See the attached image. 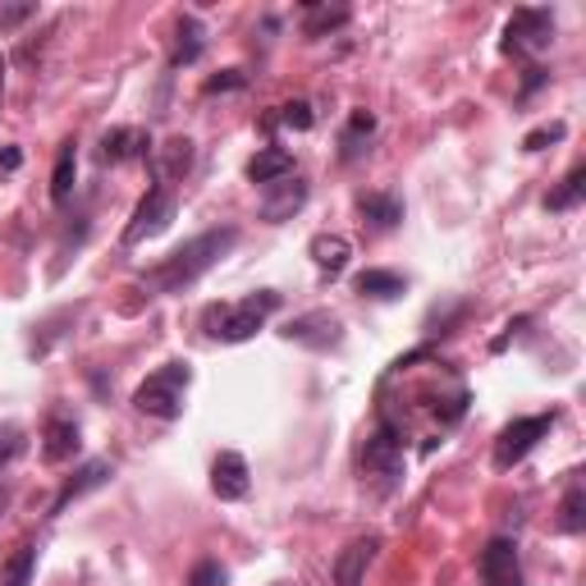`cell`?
I'll use <instances>...</instances> for the list:
<instances>
[{"label":"cell","mask_w":586,"mask_h":586,"mask_svg":"<svg viewBox=\"0 0 586 586\" xmlns=\"http://www.w3.org/2000/svg\"><path fill=\"white\" fill-rule=\"evenodd\" d=\"M238 243V230L234 225H221V230H206V234H198V238H189L183 248H174L161 266H151L147 275H142V285L151 289V294H179V289H189V285H198L202 275L221 262V257H230V248Z\"/></svg>","instance_id":"1"},{"label":"cell","mask_w":586,"mask_h":586,"mask_svg":"<svg viewBox=\"0 0 586 586\" xmlns=\"http://www.w3.org/2000/svg\"><path fill=\"white\" fill-rule=\"evenodd\" d=\"M275 312H280V294L257 289V294L238 298V302H211L202 326H206L211 339H221V344H243V339H253Z\"/></svg>","instance_id":"2"},{"label":"cell","mask_w":586,"mask_h":586,"mask_svg":"<svg viewBox=\"0 0 586 586\" xmlns=\"http://www.w3.org/2000/svg\"><path fill=\"white\" fill-rule=\"evenodd\" d=\"M189 385H193V372L189 362H166L157 366L134 394V408L147 413V417H161V422H174L183 413V398H189Z\"/></svg>","instance_id":"3"},{"label":"cell","mask_w":586,"mask_h":586,"mask_svg":"<svg viewBox=\"0 0 586 586\" xmlns=\"http://www.w3.org/2000/svg\"><path fill=\"white\" fill-rule=\"evenodd\" d=\"M550 426H554V413H536V417H518V422H509V426L500 430V440H496V468L509 472L513 462H522V458H528V454L536 449V440L550 436Z\"/></svg>","instance_id":"4"},{"label":"cell","mask_w":586,"mask_h":586,"mask_svg":"<svg viewBox=\"0 0 586 586\" xmlns=\"http://www.w3.org/2000/svg\"><path fill=\"white\" fill-rule=\"evenodd\" d=\"M170 221H174V189H170V183H151L147 198L134 211V221L125 225V243H129V248H138V243L157 238Z\"/></svg>","instance_id":"5"},{"label":"cell","mask_w":586,"mask_h":586,"mask_svg":"<svg viewBox=\"0 0 586 586\" xmlns=\"http://www.w3.org/2000/svg\"><path fill=\"white\" fill-rule=\"evenodd\" d=\"M554 42V14L550 10H513L504 23V55H536Z\"/></svg>","instance_id":"6"},{"label":"cell","mask_w":586,"mask_h":586,"mask_svg":"<svg viewBox=\"0 0 586 586\" xmlns=\"http://www.w3.org/2000/svg\"><path fill=\"white\" fill-rule=\"evenodd\" d=\"M362 472L366 477H381L390 486L404 477V440H398L390 426H381L376 436L366 440V449H362Z\"/></svg>","instance_id":"7"},{"label":"cell","mask_w":586,"mask_h":586,"mask_svg":"<svg viewBox=\"0 0 586 586\" xmlns=\"http://www.w3.org/2000/svg\"><path fill=\"white\" fill-rule=\"evenodd\" d=\"M211 490L221 500H248V490H253V472H248V458L225 449V454H215L211 462Z\"/></svg>","instance_id":"8"},{"label":"cell","mask_w":586,"mask_h":586,"mask_svg":"<svg viewBox=\"0 0 586 586\" xmlns=\"http://www.w3.org/2000/svg\"><path fill=\"white\" fill-rule=\"evenodd\" d=\"M302 202H307V183L298 174H289L280 183H270V193L262 198V221L266 225H285L302 211Z\"/></svg>","instance_id":"9"},{"label":"cell","mask_w":586,"mask_h":586,"mask_svg":"<svg viewBox=\"0 0 586 586\" xmlns=\"http://www.w3.org/2000/svg\"><path fill=\"white\" fill-rule=\"evenodd\" d=\"M376 550H381V536L349 541L344 550H339V560H334V586H362L366 568H372V560H376Z\"/></svg>","instance_id":"10"},{"label":"cell","mask_w":586,"mask_h":586,"mask_svg":"<svg viewBox=\"0 0 586 586\" xmlns=\"http://www.w3.org/2000/svg\"><path fill=\"white\" fill-rule=\"evenodd\" d=\"M481 577L486 586H522V564H518V545L513 541H490L481 550Z\"/></svg>","instance_id":"11"},{"label":"cell","mask_w":586,"mask_h":586,"mask_svg":"<svg viewBox=\"0 0 586 586\" xmlns=\"http://www.w3.org/2000/svg\"><path fill=\"white\" fill-rule=\"evenodd\" d=\"M115 477V468H110V462L106 458H92V462H83V468L65 481V486H60V496H55V504H51V518L55 513H65L74 500H83L87 496V490H97V486H106Z\"/></svg>","instance_id":"12"},{"label":"cell","mask_w":586,"mask_h":586,"mask_svg":"<svg viewBox=\"0 0 586 586\" xmlns=\"http://www.w3.org/2000/svg\"><path fill=\"white\" fill-rule=\"evenodd\" d=\"M285 339H294V344H307V349H334L339 339H344V330H339V321L330 312H307V317L289 321Z\"/></svg>","instance_id":"13"},{"label":"cell","mask_w":586,"mask_h":586,"mask_svg":"<svg viewBox=\"0 0 586 586\" xmlns=\"http://www.w3.org/2000/svg\"><path fill=\"white\" fill-rule=\"evenodd\" d=\"M307 253H312V262H317V270L326 275V280H339V275L349 270L353 243L344 234H317L312 243H307Z\"/></svg>","instance_id":"14"},{"label":"cell","mask_w":586,"mask_h":586,"mask_svg":"<svg viewBox=\"0 0 586 586\" xmlns=\"http://www.w3.org/2000/svg\"><path fill=\"white\" fill-rule=\"evenodd\" d=\"M78 422H70V417H51L46 422V430H42V458L46 462H65V458H74L78 454Z\"/></svg>","instance_id":"15"},{"label":"cell","mask_w":586,"mask_h":586,"mask_svg":"<svg viewBox=\"0 0 586 586\" xmlns=\"http://www.w3.org/2000/svg\"><path fill=\"white\" fill-rule=\"evenodd\" d=\"M294 174V151H285V147H266V151H257V157L248 161V179L253 183H280V179H289Z\"/></svg>","instance_id":"16"},{"label":"cell","mask_w":586,"mask_h":586,"mask_svg":"<svg viewBox=\"0 0 586 586\" xmlns=\"http://www.w3.org/2000/svg\"><path fill=\"white\" fill-rule=\"evenodd\" d=\"M134 157H147V134H138V129H110L102 138V161L119 166V161H134Z\"/></svg>","instance_id":"17"},{"label":"cell","mask_w":586,"mask_h":586,"mask_svg":"<svg viewBox=\"0 0 586 586\" xmlns=\"http://www.w3.org/2000/svg\"><path fill=\"white\" fill-rule=\"evenodd\" d=\"M358 211H362L376 230H394L398 221H404V202H398L394 193H362V198H358Z\"/></svg>","instance_id":"18"},{"label":"cell","mask_w":586,"mask_h":586,"mask_svg":"<svg viewBox=\"0 0 586 586\" xmlns=\"http://www.w3.org/2000/svg\"><path fill=\"white\" fill-rule=\"evenodd\" d=\"M202 55V23L193 14L179 19V38H174V51H170V70H183L193 65V60Z\"/></svg>","instance_id":"19"},{"label":"cell","mask_w":586,"mask_h":586,"mask_svg":"<svg viewBox=\"0 0 586 586\" xmlns=\"http://www.w3.org/2000/svg\"><path fill=\"white\" fill-rule=\"evenodd\" d=\"M74 174H78V147L74 138L60 147V157H55V174H51V202H70L74 193Z\"/></svg>","instance_id":"20"},{"label":"cell","mask_w":586,"mask_h":586,"mask_svg":"<svg viewBox=\"0 0 586 586\" xmlns=\"http://www.w3.org/2000/svg\"><path fill=\"white\" fill-rule=\"evenodd\" d=\"M344 23H349V6H307L302 10V33L307 38H326Z\"/></svg>","instance_id":"21"},{"label":"cell","mask_w":586,"mask_h":586,"mask_svg":"<svg viewBox=\"0 0 586 586\" xmlns=\"http://www.w3.org/2000/svg\"><path fill=\"white\" fill-rule=\"evenodd\" d=\"M33 568H38V545H14V554L0 568V586H33Z\"/></svg>","instance_id":"22"},{"label":"cell","mask_w":586,"mask_h":586,"mask_svg":"<svg viewBox=\"0 0 586 586\" xmlns=\"http://www.w3.org/2000/svg\"><path fill=\"white\" fill-rule=\"evenodd\" d=\"M376 134V115H366V110H353V119H349V129H344V138H339V157L344 161H353V157H362V142Z\"/></svg>","instance_id":"23"},{"label":"cell","mask_w":586,"mask_h":586,"mask_svg":"<svg viewBox=\"0 0 586 586\" xmlns=\"http://www.w3.org/2000/svg\"><path fill=\"white\" fill-rule=\"evenodd\" d=\"M358 294L362 298H398V294H404V275H394V270H362L358 275Z\"/></svg>","instance_id":"24"},{"label":"cell","mask_w":586,"mask_h":586,"mask_svg":"<svg viewBox=\"0 0 586 586\" xmlns=\"http://www.w3.org/2000/svg\"><path fill=\"white\" fill-rule=\"evenodd\" d=\"M582 198H586V166H573L568 179L545 198V206H550V211H573Z\"/></svg>","instance_id":"25"},{"label":"cell","mask_w":586,"mask_h":586,"mask_svg":"<svg viewBox=\"0 0 586 586\" xmlns=\"http://www.w3.org/2000/svg\"><path fill=\"white\" fill-rule=\"evenodd\" d=\"M161 183L166 179H174V174H183V170H189L193 166V142L189 138H170L166 147H161Z\"/></svg>","instance_id":"26"},{"label":"cell","mask_w":586,"mask_h":586,"mask_svg":"<svg viewBox=\"0 0 586 586\" xmlns=\"http://www.w3.org/2000/svg\"><path fill=\"white\" fill-rule=\"evenodd\" d=\"M560 528H564V532H582V528H586V486H582V481H573V486H568Z\"/></svg>","instance_id":"27"},{"label":"cell","mask_w":586,"mask_h":586,"mask_svg":"<svg viewBox=\"0 0 586 586\" xmlns=\"http://www.w3.org/2000/svg\"><path fill=\"white\" fill-rule=\"evenodd\" d=\"M275 125H285V129H298V134H307L317 125V115H312V106L307 102H289V106H280V115H275Z\"/></svg>","instance_id":"28"},{"label":"cell","mask_w":586,"mask_h":586,"mask_svg":"<svg viewBox=\"0 0 586 586\" xmlns=\"http://www.w3.org/2000/svg\"><path fill=\"white\" fill-rule=\"evenodd\" d=\"M19 454H23V426L6 422V426H0V468H10Z\"/></svg>","instance_id":"29"},{"label":"cell","mask_w":586,"mask_h":586,"mask_svg":"<svg viewBox=\"0 0 586 586\" xmlns=\"http://www.w3.org/2000/svg\"><path fill=\"white\" fill-rule=\"evenodd\" d=\"M189 586H230V573H225L221 564H215V560H202V564L193 568Z\"/></svg>","instance_id":"30"},{"label":"cell","mask_w":586,"mask_h":586,"mask_svg":"<svg viewBox=\"0 0 586 586\" xmlns=\"http://www.w3.org/2000/svg\"><path fill=\"white\" fill-rule=\"evenodd\" d=\"M33 14H38L33 0H19V6H0V28H6V33H14V28L28 23Z\"/></svg>","instance_id":"31"},{"label":"cell","mask_w":586,"mask_h":586,"mask_svg":"<svg viewBox=\"0 0 586 586\" xmlns=\"http://www.w3.org/2000/svg\"><path fill=\"white\" fill-rule=\"evenodd\" d=\"M564 125H545V129H536V134H528V138H522V147H528V151H545L550 142H564Z\"/></svg>","instance_id":"32"},{"label":"cell","mask_w":586,"mask_h":586,"mask_svg":"<svg viewBox=\"0 0 586 586\" xmlns=\"http://www.w3.org/2000/svg\"><path fill=\"white\" fill-rule=\"evenodd\" d=\"M243 83V70H225V74H215V78H206V97H215V92H238Z\"/></svg>","instance_id":"33"},{"label":"cell","mask_w":586,"mask_h":586,"mask_svg":"<svg viewBox=\"0 0 586 586\" xmlns=\"http://www.w3.org/2000/svg\"><path fill=\"white\" fill-rule=\"evenodd\" d=\"M23 166V151L19 147H6V151H0V170H19Z\"/></svg>","instance_id":"34"},{"label":"cell","mask_w":586,"mask_h":586,"mask_svg":"<svg viewBox=\"0 0 586 586\" xmlns=\"http://www.w3.org/2000/svg\"><path fill=\"white\" fill-rule=\"evenodd\" d=\"M545 83V70H528V83H522V97H532V92Z\"/></svg>","instance_id":"35"},{"label":"cell","mask_w":586,"mask_h":586,"mask_svg":"<svg viewBox=\"0 0 586 586\" xmlns=\"http://www.w3.org/2000/svg\"><path fill=\"white\" fill-rule=\"evenodd\" d=\"M0 102H6V55H0Z\"/></svg>","instance_id":"36"},{"label":"cell","mask_w":586,"mask_h":586,"mask_svg":"<svg viewBox=\"0 0 586 586\" xmlns=\"http://www.w3.org/2000/svg\"><path fill=\"white\" fill-rule=\"evenodd\" d=\"M280 586H289V582H280Z\"/></svg>","instance_id":"37"}]
</instances>
